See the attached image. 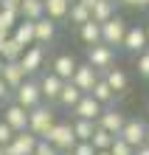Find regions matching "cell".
Here are the masks:
<instances>
[{"label":"cell","instance_id":"6da1fadb","mask_svg":"<svg viewBox=\"0 0 149 155\" xmlns=\"http://www.w3.org/2000/svg\"><path fill=\"white\" fill-rule=\"evenodd\" d=\"M57 121V116H53V110H51V104H37V107H31L28 110V130L37 135V138H45V133L51 130V124Z\"/></svg>","mask_w":149,"mask_h":155},{"label":"cell","instance_id":"7a4b0ae2","mask_svg":"<svg viewBox=\"0 0 149 155\" xmlns=\"http://www.w3.org/2000/svg\"><path fill=\"white\" fill-rule=\"evenodd\" d=\"M11 96H14V102L20 104V107H25V110H31V107H37L42 102V93H40V82L37 79H31V76H25L20 85H17L14 90H11Z\"/></svg>","mask_w":149,"mask_h":155},{"label":"cell","instance_id":"3957f363","mask_svg":"<svg viewBox=\"0 0 149 155\" xmlns=\"http://www.w3.org/2000/svg\"><path fill=\"white\" fill-rule=\"evenodd\" d=\"M101 25V42L104 45H110V48H121V40H124V34H127V20L124 17H118V14H113L110 20H104V23H99Z\"/></svg>","mask_w":149,"mask_h":155},{"label":"cell","instance_id":"277c9868","mask_svg":"<svg viewBox=\"0 0 149 155\" xmlns=\"http://www.w3.org/2000/svg\"><path fill=\"white\" fill-rule=\"evenodd\" d=\"M45 141H51L53 147H57V152L70 150L73 144H76V135H73L70 121H53V124H51V130L45 133Z\"/></svg>","mask_w":149,"mask_h":155},{"label":"cell","instance_id":"5b68a950","mask_svg":"<svg viewBox=\"0 0 149 155\" xmlns=\"http://www.w3.org/2000/svg\"><path fill=\"white\" fill-rule=\"evenodd\" d=\"M20 62V68H23V74L25 76H34V74H40V68L45 65V45H25V51H23V57L17 59Z\"/></svg>","mask_w":149,"mask_h":155},{"label":"cell","instance_id":"8992f818","mask_svg":"<svg viewBox=\"0 0 149 155\" xmlns=\"http://www.w3.org/2000/svg\"><path fill=\"white\" fill-rule=\"evenodd\" d=\"M87 62L99 71H107L110 65H115V48H110L104 42H96V45H87Z\"/></svg>","mask_w":149,"mask_h":155},{"label":"cell","instance_id":"52a82bcc","mask_svg":"<svg viewBox=\"0 0 149 155\" xmlns=\"http://www.w3.org/2000/svg\"><path fill=\"white\" fill-rule=\"evenodd\" d=\"M37 144V135L31 130H20L11 135V141L3 144V155H31Z\"/></svg>","mask_w":149,"mask_h":155},{"label":"cell","instance_id":"ba28073f","mask_svg":"<svg viewBox=\"0 0 149 155\" xmlns=\"http://www.w3.org/2000/svg\"><path fill=\"white\" fill-rule=\"evenodd\" d=\"M96 79H99V71L90 65V62H76V68H73V76L70 82L76 85L82 93H90V87L96 85Z\"/></svg>","mask_w":149,"mask_h":155},{"label":"cell","instance_id":"9c48e42d","mask_svg":"<svg viewBox=\"0 0 149 155\" xmlns=\"http://www.w3.org/2000/svg\"><path fill=\"white\" fill-rule=\"evenodd\" d=\"M118 135L129 144V147H141V144H146V124L141 121V118H127Z\"/></svg>","mask_w":149,"mask_h":155},{"label":"cell","instance_id":"30bf717a","mask_svg":"<svg viewBox=\"0 0 149 155\" xmlns=\"http://www.w3.org/2000/svg\"><path fill=\"white\" fill-rule=\"evenodd\" d=\"M121 48H124L127 54H141L144 48H149L144 25H127V34H124V40H121Z\"/></svg>","mask_w":149,"mask_h":155},{"label":"cell","instance_id":"8fae6325","mask_svg":"<svg viewBox=\"0 0 149 155\" xmlns=\"http://www.w3.org/2000/svg\"><path fill=\"white\" fill-rule=\"evenodd\" d=\"M3 121L11 127L14 133L28 130V110H25V107H20L17 102H11V104H6V110H3Z\"/></svg>","mask_w":149,"mask_h":155},{"label":"cell","instance_id":"7c38bea8","mask_svg":"<svg viewBox=\"0 0 149 155\" xmlns=\"http://www.w3.org/2000/svg\"><path fill=\"white\" fill-rule=\"evenodd\" d=\"M101 110H104V107H101V104H99L90 93H82V99L70 107V113L76 116V118H90V121H96Z\"/></svg>","mask_w":149,"mask_h":155},{"label":"cell","instance_id":"4fadbf2b","mask_svg":"<svg viewBox=\"0 0 149 155\" xmlns=\"http://www.w3.org/2000/svg\"><path fill=\"white\" fill-rule=\"evenodd\" d=\"M124 121H127V116L121 113V110H113V107H104V110L99 113V118H96V124H99V127H104V130H107V133H113V135L121 133Z\"/></svg>","mask_w":149,"mask_h":155},{"label":"cell","instance_id":"5bb4252c","mask_svg":"<svg viewBox=\"0 0 149 155\" xmlns=\"http://www.w3.org/2000/svg\"><path fill=\"white\" fill-rule=\"evenodd\" d=\"M53 37H57V23L48 20V17H40V20H34V42L37 45H51Z\"/></svg>","mask_w":149,"mask_h":155},{"label":"cell","instance_id":"9a60e30c","mask_svg":"<svg viewBox=\"0 0 149 155\" xmlns=\"http://www.w3.org/2000/svg\"><path fill=\"white\" fill-rule=\"evenodd\" d=\"M37 82H40V93H42V99H48V104H51V102H57L59 90H62V85H65V79H59L53 71L42 74V79H37Z\"/></svg>","mask_w":149,"mask_h":155},{"label":"cell","instance_id":"2e32d148","mask_svg":"<svg viewBox=\"0 0 149 155\" xmlns=\"http://www.w3.org/2000/svg\"><path fill=\"white\" fill-rule=\"evenodd\" d=\"M99 76L104 79L110 87H113V93H124V90L129 87V76H127V71H121V68H115V65H110L107 71H101Z\"/></svg>","mask_w":149,"mask_h":155},{"label":"cell","instance_id":"e0dca14e","mask_svg":"<svg viewBox=\"0 0 149 155\" xmlns=\"http://www.w3.org/2000/svg\"><path fill=\"white\" fill-rule=\"evenodd\" d=\"M42 8H45V17H48V20L62 23V20H68L70 0H42Z\"/></svg>","mask_w":149,"mask_h":155},{"label":"cell","instance_id":"ac0fdd59","mask_svg":"<svg viewBox=\"0 0 149 155\" xmlns=\"http://www.w3.org/2000/svg\"><path fill=\"white\" fill-rule=\"evenodd\" d=\"M115 12H118V0H96V3L90 6V20L104 23V20H110Z\"/></svg>","mask_w":149,"mask_h":155},{"label":"cell","instance_id":"d6986e66","mask_svg":"<svg viewBox=\"0 0 149 155\" xmlns=\"http://www.w3.org/2000/svg\"><path fill=\"white\" fill-rule=\"evenodd\" d=\"M11 37L17 40L25 48V45H34V20H17L14 23V28H11Z\"/></svg>","mask_w":149,"mask_h":155},{"label":"cell","instance_id":"ffe728a7","mask_svg":"<svg viewBox=\"0 0 149 155\" xmlns=\"http://www.w3.org/2000/svg\"><path fill=\"white\" fill-rule=\"evenodd\" d=\"M73 68H76V59H73L70 54H59V57H53V62H51V71L59 79H65V82L73 76Z\"/></svg>","mask_w":149,"mask_h":155},{"label":"cell","instance_id":"44dd1931","mask_svg":"<svg viewBox=\"0 0 149 155\" xmlns=\"http://www.w3.org/2000/svg\"><path fill=\"white\" fill-rule=\"evenodd\" d=\"M0 79L6 82L8 87H17L20 82L25 79V74H23V68H20V62H3V68H0Z\"/></svg>","mask_w":149,"mask_h":155},{"label":"cell","instance_id":"7402d4cb","mask_svg":"<svg viewBox=\"0 0 149 155\" xmlns=\"http://www.w3.org/2000/svg\"><path fill=\"white\" fill-rule=\"evenodd\" d=\"M90 96L96 99V102H99L101 107H110V104L115 102V93H113V87H110V85H107V82L101 79V76L96 79V85L90 87Z\"/></svg>","mask_w":149,"mask_h":155},{"label":"cell","instance_id":"603a6c76","mask_svg":"<svg viewBox=\"0 0 149 155\" xmlns=\"http://www.w3.org/2000/svg\"><path fill=\"white\" fill-rule=\"evenodd\" d=\"M79 99H82V90H79V87H76V85H73V82L68 79V82L62 85L59 96H57V104H59V107H65V110H70V107L76 104Z\"/></svg>","mask_w":149,"mask_h":155},{"label":"cell","instance_id":"cb8c5ba5","mask_svg":"<svg viewBox=\"0 0 149 155\" xmlns=\"http://www.w3.org/2000/svg\"><path fill=\"white\" fill-rule=\"evenodd\" d=\"M79 40L85 42V45H96V42H101V25L96 23V20H85L79 25Z\"/></svg>","mask_w":149,"mask_h":155},{"label":"cell","instance_id":"d4e9b609","mask_svg":"<svg viewBox=\"0 0 149 155\" xmlns=\"http://www.w3.org/2000/svg\"><path fill=\"white\" fill-rule=\"evenodd\" d=\"M17 14H20L23 20H40V17L45 14L42 0H20V12Z\"/></svg>","mask_w":149,"mask_h":155},{"label":"cell","instance_id":"484cf974","mask_svg":"<svg viewBox=\"0 0 149 155\" xmlns=\"http://www.w3.org/2000/svg\"><path fill=\"white\" fill-rule=\"evenodd\" d=\"M70 127H73V135H76V141H90L93 130H96V121H90V118H76V116H73Z\"/></svg>","mask_w":149,"mask_h":155},{"label":"cell","instance_id":"4316f807","mask_svg":"<svg viewBox=\"0 0 149 155\" xmlns=\"http://www.w3.org/2000/svg\"><path fill=\"white\" fill-rule=\"evenodd\" d=\"M23 45L20 42H17L14 37H8L6 42H3V48H0V59H3V62H17V59H20L23 57Z\"/></svg>","mask_w":149,"mask_h":155},{"label":"cell","instance_id":"83f0119b","mask_svg":"<svg viewBox=\"0 0 149 155\" xmlns=\"http://www.w3.org/2000/svg\"><path fill=\"white\" fill-rule=\"evenodd\" d=\"M68 20L73 25H82L85 20H90V8L85 3H79V0H70V8H68Z\"/></svg>","mask_w":149,"mask_h":155},{"label":"cell","instance_id":"f1b7e54d","mask_svg":"<svg viewBox=\"0 0 149 155\" xmlns=\"http://www.w3.org/2000/svg\"><path fill=\"white\" fill-rule=\"evenodd\" d=\"M90 144L96 150H110V144H113V133H107L104 127L96 124V130H93V135H90Z\"/></svg>","mask_w":149,"mask_h":155},{"label":"cell","instance_id":"f546056e","mask_svg":"<svg viewBox=\"0 0 149 155\" xmlns=\"http://www.w3.org/2000/svg\"><path fill=\"white\" fill-rule=\"evenodd\" d=\"M135 147H129V144L121 138V135H113V144H110V155H132Z\"/></svg>","mask_w":149,"mask_h":155},{"label":"cell","instance_id":"4dcf8cb0","mask_svg":"<svg viewBox=\"0 0 149 155\" xmlns=\"http://www.w3.org/2000/svg\"><path fill=\"white\" fill-rule=\"evenodd\" d=\"M17 20H20V14H17V12H6V8H0V28L11 31Z\"/></svg>","mask_w":149,"mask_h":155},{"label":"cell","instance_id":"1f68e13d","mask_svg":"<svg viewBox=\"0 0 149 155\" xmlns=\"http://www.w3.org/2000/svg\"><path fill=\"white\" fill-rule=\"evenodd\" d=\"M31 155H57V147H53L51 141H45V138H37L34 152H31Z\"/></svg>","mask_w":149,"mask_h":155},{"label":"cell","instance_id":"d6a6232c","mask_svg":"<svg viewBox=\"0 0 149 155\" xmlns=\"http://www.w3.org/2000/svg\"><path fill=\"white\" fill-rule=\"evenodd\" d=\"M135 57H138V74L144 79H149V48H144L141 54H135Z\"/></svg>","mask_w":149,"mask_h":155},{"label":"cell","instance_id":"836d02e7","mask_svg":"<svg viewBox=\"0 0 149 155\" xmlns=\"http://www.w3.org/2000/svg\"><path fill=\"white\" fill-rule=\"evenodd\" d=\"M70 152H73V155H96V147H93L90 141H76V144L70 147Z\"/></svg>","mask_w":149,"mask_h":155},{"label":"cell","instance_id":"e575fe53","mask_svg":"<svg viewBox=\"0 0 149 155\" xmlns=\"http://www.w3.org/2000/svg\"><path fill=\"white\" fill-rule=\"evenodd\" d=\"M11 135H14V130L0 118V144H8V141H11Z\"/></svg>","mask_w":149,"mask_h":155},{"label":"cell","instance_id":"d590c367","mask_svg":"<svg viewBox=\"0 0 149 155\" xmlns=\"http://www.w3.org/2000/svg\"><path fill=\"white\" fill-rule=\"evenodd\" d=\"M8 99H11V87H8V85H6V82H3V79H0V104H6V102H8Z\"/></svg>","mask_w":149,"mask_h":155},{"label":"cell","instance_id":"8d00e7d4","mask_svg":"<svg viewBox=\"0 0 149 155\" xmlns=\"http://www.w3.org/2000/svg\"><path fill=\"white\" fill-rule=\"evenodd\" d=\"M0 8H6V12H20V0H0Z\"/></svg>","mask_w":149,"mask_h":155},{"label":"cell","instance_id":"74e56055","mask_svg":"<svg viewBox=\"0 0 149 155\" xmlns=\"http://www.w3.org/2000/svg\"><path fill=\"white\" fill-rule=\"evenodd\" d=\"M124 6H132V8H149V0H118Z\"/></svg>","mask_w":149,"mask_h":155},{"label":"cell","instance_id":"f35d334b","mask_svg":"<svg viewBox=\"0 0 149 155\" xmlns=\"http://www.w3.org/2000/svg\"><path fill=\"white\" fill-rule=\"evenodd\" d=\"M132 155H149V144H141V147H135Z\"/></svg>","mask_w":149,"mask_h":155},{"label":"cell","instance_id":"ab89813d","mask_svg":"<svg viewBox=\"0 0 149 155\" xmlns=\"http://www.w3.org/2000/svg\"><path fill=\"white\" fill-rule=\"evenodd\" d=\"M144 31H146V45H149V23L144 25Z\"/></svg>","mask_w":149,"mask_h":155},{"label":"cell","instance_id":"60d3db41","mask_svg":"<svg viewBox=\"0 0 149 155\" xmlns=\"http://www.w3.org/2000/svg\"><path fill=\"white\" fill-rule=\"evenodd\" d=\"M96 155H110V150H96Z\"/></svg>","mask_w":149,"mask_h":155},{"label":"cell","instance_id":"b9f144b4","mask_svg":"<svg viewBox=\"0 0 149 155\" xmlns=\"http://www.w3.org/2000/svg\"><path fill=\"white\" fill-rule=\"evenodd\" d=\"M57 155H73V152H70V150H62V152H57Z\"/></svg>","mask_w":149,"mask_h":155},{"label":"cell","instance_id":"7bdbcfd3","mask_svg":"<svg viewBox=\"0 0 149 155\" xmlns=\"http://www.w3.org/2000/svg\"><path fill=\"white\" fill-rule=\"evenodd\" d=\"M146 144H149V127H146Z\"/></svg>","mask_w":149,"mask_h":155},{"label":"cell","instance_id":"ee69618b","mask_svg":"<svg viewBox=\"0 0 149 155\" xmlns=\"http://www.w3.org/2000/svg\"><path fill=\"white\" fill-rule=\"evenodd\" d=\"M0 155H3V144H0Z\"/></svg>","mask_w":149,"mask_h":155},{"label":"cell","instance_id":"f6af8a7d","mask_svg":"<svg viewBox=\"0 0 149 155\" xmlns=\"http://www.w3.org/2000/svg\"><path fill=\"white\" fill-rule=\"evenodd\" d=\"M0 68H3V59H0Z\"/></svg>","mask_w":149,"mask_h":155},{"label":"cell","instance_id":"bcb514c9","mask_svg":"<svg viewBox=\"0 0 149 155\" xmlns=\"http://www.w3.org/2000/svg\"><path fill=\"white\" fill-rule=\"evenodd\" d=\"M146 113H149V104H146Z\"/></svg>","mask_w":149,"mask_h":155}]
</instances>
